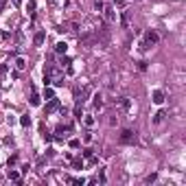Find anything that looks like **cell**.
Listing matches in <instances>:
<instances>
[{"instance_id": "obj_17", "label": "cell", "mask_w": 186, "mask_h": 186, "mask_svg": "<svg viewBox=\"0 0 186 186\" xmlns=\"http://www.w3.org/2000/svg\"><path fill=\"white\" fill-rule=\"evenodd\" d=\"M94 108H103V97L101 94H94Z\"/></svg>"}, {"instance_id": "obj_19", "label": "cell", "mask_w": 186, "mask_h": 186, "mask_svg": "<svg viewBox=\"0 0 186 186\" xmlns=\"http://www.w3.org/2000/svg\"><path fill=\"white\" fill-rule=\"evenodd\" d=\"M68 145H70V149H79V147H81V140H79V138H72Z\"/></svg>"}, {"instance_id": "obj_16", "label": "cell", "mask_w": 186, "mask_h": 186, "mask_svg": "<svg viewBox=\"0 0 186 186\" xmlns=\"http://www.w3.org/2000/svg\"><path fill=\"white\" fill-rule=\"evenodd\" d=\"M20 125H22V127H29V125H31V116H29V114H24V116L20 118Z\"/></svg>"}, {"instance_id": "obj_26", "label": "cell", "mask_w": 186, "mask_h": 186, "mask_svg": "<svg viewBox=\"0 0 186 186\" xmlns=\"http://www.w3.org/2000/svg\"><path fill=\"white\" fill-rule=\"evenodd\" d=\"M138 68L140 70H147V61H138Z\"/></svg>"}, {"instance_id": "obj_29", "label": "cell", "mask_w": 186, "mask_h": 186, "mask_svg": "<svg viewBox=\"0 0 186 186\" xmlns=\"http://www.w3.org/2000/svg\"><path fill=\"white\" fill-rule=\"evenodd\" d=\"M13 2H15V4H20V2H22V0H13Z\"/></svg>"}, {"instance_id": "obj_18", "label": "cell", "mask_w": 186, "mask_h": 186, "mask_svg": "<svg viewBox=\"0 0 186 186\" xmlns=\"http://www.w3.org/2000/svg\"><path fill=\"white\" fill-rule=\"evenodd\" d=\"M35 0H29V2H26V11H29V13H35Z\"/></svg>"}, {"instance_id": "obj_12", "label": "cell", "mask_w": 186, "mask_h": 186, "mask_svg": "<svg viewBox=\"0 0 186 186\" xmlns=\"http://www.w3.org/2000/svg\"><path fill=\"white\" fill-rule=\"evenodd\" d=\"M44 99L50 101V99H55V92H53V88H48V86H44Z\"/></svg>"}, {"instance_id": "obj_8", "label": "cell", "mask_w": 186, "mask_h": 186, "mask_svg": "<svg viewBox=\"0 0 186 186\" xmlns=\"http://www.w3.org/2000/svg\"><path fill=\"white\" fill-rule=\"evenodd\" d=\"M44 39H46V31H37L35 37H33V42H35V46H42Z\"/></svg>"}, {"instance_id": "obj_10", "label": "cell", "mask_w": 186, "mask_h": 186, "mask_svg": "<svg viewBox=\"0 0 186 186\" xmlns=\"http://www.w3.org/2000/svg\"><path fill=\"white\" fill-rule=\"evenodd\" d=\"M66 50H68V44L66 42H57L55 44V53L57 55H66Z\"/></svg>"}, {"instance_id": "obj_21", "label": "cell", "mask_w": 186, "mask_h": 186, "mask_svg": "<svg viewBox=\"0 0 186 186\" xmlns=\"http://www.w3.org/2000/svg\"><path fill=\"white\" fill-rule=\"evenodd\" d=\"M81 116H83V108H81V105H77V108H75V118H77V121H81Z\"/></svg>"}, {"instance_id": "obj_28", "label": "cell", "mask_w": 186, "mask_h": 186, "mask_svg": "<svg viewBox=\"0 0 186 186\" xmlns=\"http://www.w3.org/2000/svg\"><path fill=\"white\" fill-rule=\"evenodd\" d=\"M4 72H7V66L2 64V66H0V75H4Z\"/></svg>"}, {"instance_id": "obj_3", "label": "cell", "mask_w": 186, "mask_h": 186, "mask_svg": "<svg viewBox=\"0 0 186 186\" xmlns=\"http://www.w3.org/2000/svg\"><path fill=\"white\" fill-rule=\"evenodd\" d=\"M103 15H105V20H108L110 24H114V22H116V7H105Z\"/></svg>"}, {"instance_id": "obj_4", "label": "cell", "mask_w": 186, "mask_h": 186, "mask_svg": "<svg viewBox=\"0 0 186 186\" xmlns=\"http://www.w3.org/2000/svg\"><path fill=\"white\" fill-rule=\"evenodd\" d=\"M164 118H166V112L160 110V112H155V114H153V121H151V123H153V125H162V123H164Z\"/></svg>"}, {"instance_id": "obj_14", "label": "cell", "mask_w": 186, "mask_h": 186, "mask_svg": "<svg viewBox=\"0 0 186 186\" xmlns=\"http://www.w3.org/2000/svg\"><path fill=\"white\" fill-rule=\"evenodd\" d=\"M68 182L75 184V186H83V184H86V179H83V177H68Z\"/></svg>"}, {"instance_id": "obj_6", "label": "cell", "mask_w": 186, "mask_h": 186, "mask_svg": "<svg viewBox=\"0 0 186 186\" xmlns=\"http://www.w3.org/2000/svg\"><path fill=\"white\" fill-rule=\"evenodd\" d=\"M81 121H83V125H86V127H94V125H97V118H94L92 114H83Z\"/></svg>"}, {"instance_id": "obj_25", "label": "cell", "mask_w": 186, "mask_h": 186, "mask_svg": "<svg viewBox=\"0 0 186 186\" xmlns=\"http://www.w3.org/2000/svg\"><path fill=\"white\" fill-rule=\"evenodd\" d=\"M155 179H158V175H155V173H151V175H149V177H147V182H149V184H151V182H155Z\"/></svg>"}, {"instance_id": "obj_23", "label": "cell", "mask_w": 186, "mask_h": 186, "mask_svg": "<svg viewBox=\"0 0 186 186\" xmlns=\"http://www.w3.org/2000/svg\"><path fill=\"white\" fill-rule=\"evenodd\" d=\"M72 169H83V160L81 158H77V160L72 162Z\"/></svg>"}, {"instance_id": "obj_24", "label": "cell", "mask_w": 186, "mask_h": 186, "mask_svg": "<svg viewBox=\"0 0 186 186\" xmlns=\"http://www.w3.org/2000/svg\"><path fill=\"white\" fill-rule=\"evenodd\" d=\"M83 158H88V160H90V158H92V149H83Z\"/></svg>"}, {"instance_id": "obj_11", "label": "cell", "mask_w": 186, "mask_h": 186, "mask_svg": "<svg viewBox=\"0 0 186 186\" xmlns=\"http://www.w3.org/2000/svg\"><path fill=\"white\" fill-rule=\"evenodd\" d=\"M55 110H59V101L57 99H50L48 105H46V114H50V112H55Z\"/></svg>"}, {"instance_id": "obj_2", "label": "cell", "mask_w": 186, "mask_h": 186, "mask_svg": "<svg viewBox=\"0 0 186 186\" xmlns=\"http://www.w3.org/2000/svg\"><path fill=\"white\" fill-rule=\"evenodd\" d=\"M160 42V35L155 31H147L145 33V42H142V48H149V46H155Z\"/></svg>"}, {"instance_id": "obj_20", "label": "cell", "mask_w": 186, "mask_h": 186, "mask_svg": "<svg viewBox=\"0 0 186 186\" xmlns=\"http://www.w3.org/2000/svg\"><path fill=\"white\" fill-rule=\"evenodd\" d=\"M121 24L125 26V29L129 26V11H125V13H123V20H121Z\"/></svg>"}, {"instance_id": "obj_27", "label": "cell", "mask_w": 186, "mask_h": 186, "mask_svg": "<svg viewBox=\"0 0 186 186\" xmlns=\"http://www.w3.org/2000/svg\"><path fill=\"white\" fill-rule=\"evenodd\" d=\"M15 162H18V158H15V155H11V158H9V166H13Z\"/></svg>"}, {"instance_id": "obj_13", "label": "cell", "mask_w": 186, "mask_h": 186, "mask_svg": "<svg viewBox=\"0 0 186 186\" xmlns=\"http://www.w3.org/2000/svg\"><path fill=\"white\" fill-rule=\"evenodd\" d=\"M39 103H42V97H39L37 92H33V94H31V105H35V108H37Z\"/></svg>"}, {"instance_id": "obj_9", "label": "cell", "mask_w": 186, "mask_h": 186, "mask_svg": "<svg viewBox=\"0 0 186 186\" xmlns=\"http://www.w3.org/2000/svg\"><path fill=\"white\" fill-rule=\"evenodd\" d=\"M153 103H155V105H162V103H164V92H162V90H155V92H153Z\"/></svg>"}, {"instance_id": "obj_22", "label": "cell", "mask_w": 186, "mask_h": 186, "mask_svg": "<svg viewBox=\"0 0 186 186\" xmlns=\"http://www.w3.org/2000/svg\"><path fill=\"white\" fill-rule=\"evenodd\" d=\"M59 66H70V57H66V55H61V59H59Z\"/></svg>"}, {"instance_id": "obj_1", "label": "cell", "mask_w": 186, "mask_h": 186, "mask_svg": "<svg viewBox=\"0 0 186 186\" xmlns=\"http://www.w3.org/2000/svg\"><path fill=\"white\" fill-rule=\"evenodd\" d=\"M118 140H121V145H136V132H132V129H123Z\"/></svg>"}, {"instance_id": "obj_7", "label": "cell", "mask_w": 186, "mask_h": 186, "mask_svg": "<svg viewBox=\"0 0 186 186\" xmlns=\"http://www.w3.org/2000/svg\"><path fill=\"white\" fill-rule=\"evenodd\" d=\"M13 64H15V70H18V72L26 70V66H29V64H26V59H24V57H15V61H13Z\"/></svg>"}, {"instance_id": "obj_15", "label": "cell", "mask_w": 186, "mask_h": 186, "mask_svg": "<svg viewBox=\"0 0 186 186\" xmlns=\"http://www.w3.org/2000/svg\"><path fill=\"white\" fill-rule=\"evenodd\" d=\"M103 9H105V2H103V0H94V11L103 13Z\"/></svg>"}, {"instance_id": "obj_5", "label": "cell", "mask_w": 186, "mask_h": 186, "mask_svg": "<svg viewBox=\"0 0 186 186\" xmlns=\"http://www.w3.org/2000/svg\"><path fill=\"white\" fill-rule=\"evenodd\" d=\"M7 177L11 179V182H15V184H18V182H20V179H22V175H20V171H15V169H11V166H9V171H7Z\"/></svg>"}]
</instances>
